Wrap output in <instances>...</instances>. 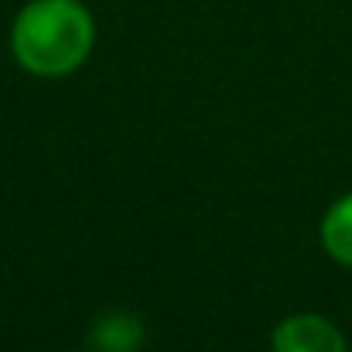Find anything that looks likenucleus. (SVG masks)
I'll list each match as a JSON object with an SVG mask.
<instances>
[{"instance_id":"obj_1","label":"nucleus","mask_w":352,"mask_h":352,"mask_svg":"<svg viewBox=\"0 0 352 352\" xmlns=\"http://www.w3.org/2000/svg\"><path fill=\"white\" fill-rule=\"evenodd\" d=\"M14 55L34 76H69L93 48V17L79 0H34L14 21Z\"/></svg>"},{"instance_id":"obj_2","label":"nucleus","mask_w":352,"mask_h":352,"mask_svg":"<svg viewBox=\"0 0 352 352\" xmlns=\"http://www.w3.org/2000/svg\"><path fill=\"white\" fill-rule=\"evenodd\" d=\"M274 352H346V342L322 315H291L274 332Z\"/></svg>"},{"instance_id":"obj_3","label":"nucleus","mask_w":352,"mask_h":352,"mask_svg":"<svg viewBox=\"0 0 352 352\" xmlns=\"http://www.w3.org/2000/svg\"><path fill=\"white\" fill-rule=\"evenodd\" d=\"M322 243L339 263L352 267V195L339 199L329 209V216L322 223Z\"/></svg>"}]
</instances>
